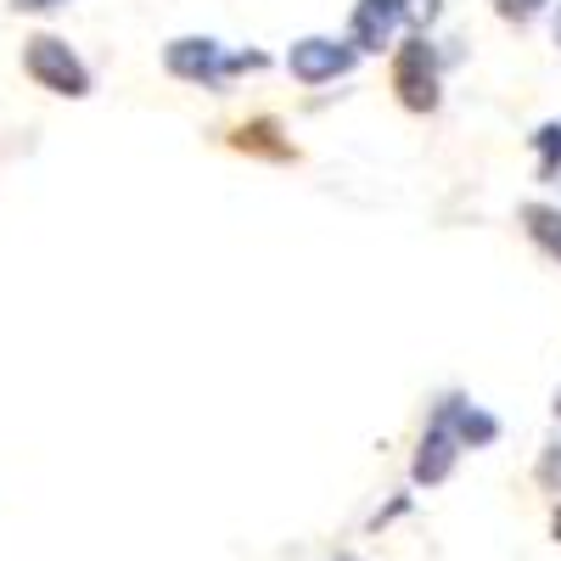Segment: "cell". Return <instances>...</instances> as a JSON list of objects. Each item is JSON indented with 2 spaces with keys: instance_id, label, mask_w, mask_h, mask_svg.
Returning a JSON list of instances; mask_svg holds the SVG:
<instances>
[{
  "instance_id": "6da1fadb",
  "label": "cell",
  "mask_w": 561,
  "mask_h": 561,
  "mask_svg": "<svg viewBox=\"0 0 561 561\" xmlns=\"http://www.w3.org/2000/svg\"><path fill=\"white\" fill-rule=\"evenodd\" d=\"M23 68H28L34 84L57 90V96H90V68L79 62L73 45L57 39V34H34L23 45Z\"/></svg>"
},
{
  "instance_id": "7a4b0ae2",
  "label": "cell",
  "mask_w": 561,
  "mask_h": 561,
  "mask_svg": "<svg viewBox=\"0 0 561 561\" xmlns=\"http://www.w3.org/2000/svg\"><path fill=\"white\" fill-rule=\"evenodd\" d=\"M393 90L410 113H433L438 107V51L427 34H410L393 57Z\"/></svg>"
},
{
  "instance_id": "3957f363",
  "label": "cell",
  "mask_w": 561,
  "mask_h": 561,
  "mask_svg": "<svg viewBox=\"0 0 561 561\" xmlns=\"http://www.w3.org/2000/svg\"><path fill=\"white\" fill-rule=\"evenodd\" d=\"M354 62H359L354 45L348 39H325V34H309V39H298L287 51V68H293L298 84H332V79L354 73Z\"/></svg>"
},
{
  "instance_id": "277c9868",
  "label": "cell",
  "mask_w": 561,
  "mask_h": 561,
  "mask_svg": "<svg viewBox=\"0 0 561 561\" xmlns=\"http://www.w3.org/2000/svg\"><path fill=\"white\" fill-rule=\"evenodd\" d=\"M163 68L185 84H203V90H219L225 84V45L208 39V34H185V39H169L163 45Z\"/></svg>"
},
{
  "instance_id": "5b68a950",
  "label": "cell",
  "mask_w": 561,
  "mask_h": 561,
  "mask_svg": "<svg viewBox=\"0 0 561 561\" xmlns=\"http://www.w3.org/2000/svg\"><path fill=\"white\" fill-rule=\"evenodd\" d=\"M399 23H404V0H359L354 23H348V45H354L359 57L365 51H388Z\"/></svg>"
},
{
  "instance_id": "8992f818",
  "label": "cell",
  "mask_w": 561,
  "mask_h": 561,
  "mask_svg": "<svg viewBox=\"0 0 561 561\" xmlns=\"http://www.w3.org/2000/svg\"><path fill=\"white\" fill-rule=\"evenodd\" d=\"M433 421H444L449 438H455V444H472V449H489V444L500 438V421H494L483 404L460 399V393H449V399L433 410Z\"/></svg>"
},
{
  "instance_id": "52a82bcc",
  "label": "cell",
  "mask_w": 561,
  "mask_h": 561,
  "mask_svg": "<svg viewBox=\"0 0 561 561\" xmlns=\"http://www.w3.org/2000/svg\"><path fill=\"white\" fill-rule=\"evenodd\" d=\"M455 455H460V444L449 438V427H444V421H433V427H427V438H421V449H415V466H410V478L415 483H444L449 472H455Z\"/></svg>"
},
{
  "instance_id": "ba28073f",
  "label": "cell",
  "mask_w": 561,
  "mask_h": 561,
  "mask_svg": "<svg viewBox=\"0 0 561 561\" xmlns=\"http://www.w3.org/2000/svg\"><path fill=\"white\" fill-rule=\"evenodd\" d=\"M523 225H528V237H534L550 259H561V208H550V203H528V208H523Z\"/></svg>"
},
{
  "instance_id": "9c48e42d",
  "label": "cell",
  "mask_w": 561,
  "mask_h": 561,
  "mask_svg": "<svg viewBox=\"0 0 561 561\" xmlns=\"http://www.w3.org/2000/svg\"><path fill=\"white\" fill-rule=\"evenodd\" d=\"M270 135H275V124H270V118H259V124H242V129H237V147H242V152L253 147V152H270V158H293V147H287V140H270Z\"/></svg>"
},
{
  "instance_id": "30bf717a",
  "label": "cell",
  "mask_w": 561,
  "mask_h": 561,
  "mask_svg": "<svg viewBox=\"0 0 561 561\" xmlns=\"http://www.w3.org/2000/svg\"><path fill=\"white\" fill-rule=\"evenodd\" d=\"M534 147H539V174L556 180V169H561V124H539Z\"/></svg>"
},
{
  "instance_id": "8fae6325",
  "label": "cell",
  "mask_w": 561,
  "mask_h": 561,
  "mask_svg": "<svg viewBox=\"0 0 561 561\" xmlns=\"http://www.w3.org/2000/svg\"><path fill=\"white\" fill-rule=\"evenodd\" d=\"M500 7V18H511V23H528V18H539L550 0H494Z\"/></svg>"
},
{
  "instance_id": "7c38bea8",
  "label": "cell",
  "mask_w": 561,
  "mask_h": 561,
  "mask_svg": "<svg viewBox=\"0 0 561 561\" xmlns=\"http://www.w3.org/2000/svg\"><path fill=\"white\" fill-rule=\"evenodd\" d=\"M539 483L561 489V444H556V449H545V460H539Z\"/></svg>"
},
{
  "instance_id": "4fadbf2b",
  "label": "cell",
  "mask_w": 561,
  "mask_h": 561,
  "mask_svg": "<svg viewBox=\"0 0 561 561\" xmlns=\"http://www.w3.org/2000/svg\"><path fill=\"white\" fill-rule=\"evenodd\" d=\"M12 7H18V12H57L62 0H12Z\"/></svg>"
},
{
  "instance_id": "5bb4252c",
  "label": "cell",
  "mask_w": 561,
  "mask_h": 561,
  "mask_svg": "<svg viewBox=\"0 0 561 561\" xmlns=\"http://www.w3.org/2000/svg\"><path fill=\"white\" fill-rule=\"evenodd\" d=\"M556 539H561V505H556Z\"/></svg>"
},
{
  "instance_id": "9a60e30c",
  "label": "cell",
  "mask_w": 561,
  "mask_h": 561,
  "mask_svg": "<svg viewBox=\"0 0 561 561\" xmlns=\"http://www.w3.org/2000/svg\"><path fill=\"white\" fill-rule=\"evenodd\" d=\"M556 45H561V12H556Z\"/></svg>"
},
{
  "instance_id": "2e32d148",
  "label": "cell",
  "mask_w": 561,
  "mask_h": 561,
  "mask_svg": "<svg viewBox=\"0 0 561 561\" xmlns=\"http://www.w3.org/2000/svg\"><path fill=\"white\" fill-rule=\"evenodd\" d=\"M556 410H561V399H556Z\"/></svg>"
}]
</instances>
